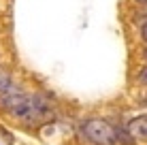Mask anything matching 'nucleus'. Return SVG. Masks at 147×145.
I'll list each match as a JSON object with an SVG mask.
<instances>
[{"mask_svg": "<svg viewBox=\"0 0 147 145\" xmlns=\"http://www.w3.org/2000/svg\"><path fill=\"white\" fill-rule=\"evenodd\" d=\"M81 137L90 145H117V132L115 126L102 117H90L79 128Z\"/></svg>", "mask_w": 147, "mask_h": 145, "instance_id": "1", "label": "nucleus"}, {"mask_svg": "<svg viewBox=\"0 0 147 145\" xmlns=\"http://www.w3.org/2000/svg\"><path fill=\"white\" fill-rule=\"evenodd\" d=\"M53 119V105L47 96L43 94H28L26 98V109H24L19 122L26 126H40L45 122Z\"/></svg>", "mask_w": 147, "mask_h": 145, "instance_id": "2", "label": "nucleus"}, {"mask_svg": "<svg viewBox=\"0 0 147 145\" xmlns=\"http://www.w3.org/2000/svg\"><path fill=\"white\" fill-rule=\"evenodd\" d=\"M126 130H128V134L132 139H139V141L147 143V113L132 117L128 122V126H126Z\"/></svg>", "mask_w": 147, "mask_h": 145, "instance_id": "3", "label": "nucleus"}, {"mask_svg": "<svg viewBox=\"0 0 147 145\" xmlns=\"http://www.w3.org/2000/svg\"><path fill=\"white\" fill-rule=\"evenodd\" d=\"M13 79L11 75H9L4 68H0V92H9V90H13Z\"/></svg>", "mask_w": 147, "mask_h": 145, "instance_id": "4", "label": "nucleus"}, {"mask_svg": "<svg viewBox=\"0 0 147 145\" xmlns=\"http://www.w3.org/2000/svg\"><path fill=\"white\" fill-rule=\"evenodd\" d=\"M136 83H139V86H143V88H147V64L139 71V75H136Z\"/></svg>", "mask_w": 147, "mask_h": 145, "instance_id": "5", "label": "nucleus"}, {"mask_svg": "<svg viewBox=\"0 0 147 145\" xmlns=\"http://www.w3.org/2000/svg\"><path fill=\"white\" fill-rule=\"evenodd\" d=\"M139 32H141V38H143V43L147 45V22L141 24V30H139Z\"/></svg>", "mask_w": 147, "mask_h": 145, "instance_id": "6", "label": "nucleus"}, {"mask_svg": "<svg viewBox=\"0 0 147 145\" xmlns=\"http://www.w3.org/2000/svg\"><path fill=\"white\" fill-rule=\"evenodd\" d=\"M0 134H2L7 141H13V134H11V132H7V128H4V126H0Z\"/></svg>", "mask_w": 147, "mask_h": 145, "instance_id": "7", "label": "nucleus"}, {"mask_svg": "<svg viewBox=\"0 0 147 145\" xmlns=\"http://www.w3.org/2000/svg\"><path fill=\"white\" fill-rule=\"evenodd\" d=\"M141 56H143V60H145V62H147V45H145V47H143V53H141Z\"/></svg>", "mask_w": 147, "mask_h": 145, "instance_id": "8", "label": "nucleus"}, {"mask_svg": "<svg viewBox=\"0 0 147 145\" xmlns=\"http://www.w3.org/2000/svg\"><path fill=\"white\" fill-rule=\"evenodd\" d=\"M134 2H139V4H147V0H134Z\"/></svg>", "mask_w": 147, "mask_h": 145, "instance_id": "9", "label": "nucleus"}, {"mask_svg": "<svg viewBox=\"0 0 147 145\" xmlns=\"http://www.w3.org/2000/svg\"><path fill=\"white\" fill-rule=\"evenodd\" d=\"M145 105H147V94H145Z\"/></svg>", "mask_w": 147, "mask_h": 145, "instance_id": "10", "label": "nucleus"}]
</instances>
